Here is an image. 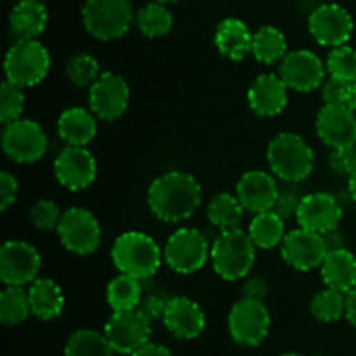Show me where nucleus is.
<instances>
[{
	"label": "nucleus",
	"instance_id": "15",
	"mask_svg": "<svg viewBox=\"0 0 356 356\" xmlns=\"http://www.w3.org/2000/svg\"><path fill=\"white\" fill-rule=\"evenodd\" d=\"M309 31L322 45L339 47L350 40L353 33V17L344 7L337 3H323L309 16Z\"/></svg>",
	"mask_w": 356,
	"mask_h": 356
},
{
	"label": "nucleus",
	"instance_id": "49",
	"mask_svg": "<svg viewBox=\"0 0 356 356\" xmlns=\"http://www.w3.org/2000/svg\"><path fill=\"white\" fill-rule=\"evenodd\" d=\"M350 108L356 113V82H353V89H351V97H350Z\"/></svg>",
	"mask_w": 356,
	"mask_h": 356
},
{
	"label": "nucleus",
	"instance_id": "28",
	"mask_svg": "<svg viewBox=\"0 0 356 356\" xmlns=\"http://www.w3.org/2000/svg\"><path fill=\"white\" fill-rule=\"evenodd\" d=\"M141 282L131 275H118L108 284L106 301L113 312H131L141 302Z\"/></svg>",
	"mask_w": 356,
	"mask_h": 356
},
{
	"label": "nucleus",
	"instance_id": "38",
	"mask_svg": "<svg viewBox=\"0 0 356 356\" xmlns=\"http://www.w3.org/2000/svg\"><path fill=\"white\" fill-rule=\"evenodd\" d=\"M24 108V92L23 87L16 86V83L6 82L0 87V120L3 124H10V122L17 120L23 113Z\"/></svg>",
	"mask_w": 356,
	"mask_h": 356
},
{
	"label": "nucleus",
	"instance_id": "48",
	"mask_svg": "<svg viewBox=\"0 0 356 356\" xmlns=\"http://www.w3.org/2000/svg\"><path fill=\"white\" fill-rule=\"evenodd\" d=\"M350 193H351V198L356 202V170L350 174Z\"/></svg>",
	"mask_w": 356,
	"mask_h": 356
},
{
	"label": "nucleus",
	"instance_id": "11",
	"mask_svg": "<svg viewBox=\"0 0 356 356\" xmlns=\"http://www.w3.org/2000/svg\"><path fill=\"white\" fill-rule=\"evenodd\" d=\"M148 320L138 312H115L104 327V336L117 353L132 355L149 343L152 327Z\"/></svg>",
	"mask_w": 356,
	"mask_h": 356
},
{
	"label": "nucleus",
	"instance_id": "29",
	"mask_svg": "<svg viewBox=\"0 0 356 356\" xmlns=\"http://www.w3.org/2000/svg\"><path fill=\"white\" fill-rule=\"evenodd\" d=\"M249 235L261 249H273L285 238L284 218L275 211L259 212L250 222Z\"/></svg>",
	"mask_w": 356,
	"mask_h": 356
},
{
	"label": "nucleus",
	"instance_id": "14",
	"mask_svg": "<svg viewBox=\"0 0 356 356\" xmlns=\"http://www.w3.org/2000/svg\"><path fill=\"white\" fill-rule=\"evenodd\" d=\"M129 96H131V90L120 75L110 72L103 73L90 86V110L101 120L113 122L127 110Z\"/></svg>",
	"mask_w": 356,
	"mask_h": 356
},
{
	"label": "nucleus",
	"instance_id": "44",
	"mask_svg": "<svg viewBox=\"0 0 356 356\" xmlns=\"http://www.w3.org/2000/svg\"><path fill=\"white\" fill-rule=\"evenodd\" d=\"M302 198H299L296 193H280L278 195V200L275 204L273 211L278 216H282L284 219L292 218V216H298L299 204H301Z\"/></svg>",
	"mask_w": 356,
	"mask_h": 356
},
{
	"label": "nucleus",
	"instance_id": "21",
	"mask_svg": "<svg viewBox=\"0 0 356 356\" xmlns=\"http://www.w3.org/2000/svg\"><path fill=\"white\" fill-rule=\"evenodd\" d=\"M163 323L177 339H195L205 327V315L200 306L184 296L167 301Z\"/></svg>",
	"mask_w": 356,
	"mask_h": 356
},
{
	"label": "nucleus",
	"instance_id": "51",
	"mask_svg": "<svg viewBox=\"0 0 356 356\" xmlns=\"http://www.w3.org/2000/svg\"><path fill=\"white\" fill-rule=\"evenodd\" d=\"M280 356H301V355H298V353H285V355H280Z\"/></svg>",
	"mask_w": 356,
	"mask_h": 356
},
{
	"label": "nucleus",
	"instance_id": "47",
	"mask_svg": "<svg viewBox=\"0 0 356 356\" xmlns=\"http://www.w3.org/2000/svg\"><path fill=\"white\" fill-rule=\"evenodd\" d=\"M346 318L356 329V287L346 294Z\"/></svg>",
	"mask_w": 356,
	"mask_h": 356
},
{
	"label": "nucleus",
	"instance_id": "5",
	"mask_svg": "<svg viewBox=\"0 0 356 356\" xmlns=\"http://www.w3.org/2000/svg\"><path fill=\"white\" fill-rule=\"evenodd\" d=\"M82 16L83 24L92 37L115 40L131 28L134 9L129 0H86Z\"/></svg>",
	"mask_w": 356,
	"mask_h": 356
},
{
	"label": "nucleus",
	"instance_id": "18",
	"mask_svg": "<svg viewBox=\"0 0 356 356\" xmlns=\"http://www.w3.org/2000/svg\"><path fill=\"white\" fill-rule=\"evenodd\" d=\"M96 160L83 146H68L54 162L56 177L70 191L90 186L96 179Z\"/></svg>",
	"mask_w": 356,
	"mask_h": 356
},
{
	"label": "nucleus",
	"instance_id": "4",
	"mask_svg": "<svg viewBox=\"0 0 356 356\" xmlns=\"http://www.w3.org/2000/svg\"><path fill=\"white\" fill-rule=\"evenodd\" d=\"M268 162L275 176L284 181H302L312 174L313 149L298 134H278L268 146Z\"/></svg>",
	"mask_w": 356,
	"mask_h": 356
},
{
	"label": "nucleus",
	"instance_id": "36",
	"mask_svg": "<svg viewBox=\"0 0 356 356\" xmlns=\"http://www.w3.org/2000/svg\"><path fill=\"white\" fill-rule=\"evenodd\" d=\"M66 73L75 86L89 87L99 79V63L90 54L79 52L66 63Z\"/></svg>",
	"mask_w": 356,
	"mask_h": 356
},
{
	"label": "nucleus",
	"instance_id": "2",
	"mask_svg": "<svg viewBox=\"0 0 356 356\" xmlns=\"http://www.w3.org/2000/svg\"><path fill=\"white\" fill-rule=\"evenodd\" d=\"M111 259L122 273L145 280L156 273L162 254L152 236L141 232H127L115 240Z\"/></svg>",
	"mask_w": 356,
	"mask_h": 356
},
{
	"label": "nucleus",
	"instance_id": "23",
	"mask_svg": "<svg viewBox=\"0 0 356 356\" xmlns=\"http://www.w3.org/2000/svg\"><path fill=\"white\" fill-rule=\"evenodd\" d=\"M47 24V9L40 0H21L10 13V33L16 40H35Z\"/></svg>",
	"mask_w": 356,
	"mask_h": 356
},
{
	"label": "nucleus",
	"instance_id": "24",
	"mask_svg": "<svg viewBox=\"0 0 356 356\" xmlns=\"http://www.w3.org/2000/svg\"><path fill=\"white\" fill-rule=\"evenodd\" d=\"M322 278L327 287L348 292L356 287V257L348 249H332L322 263Z\"/></svg>",
	"mask_w": 356,
	"mask_h": 356
},
{
	"label": "nucleus",
	"instance_id": "3",
	"mask_svg": "<svg viewBox=\"0 0 356 356\" xmlns=\"http://www.w3.org/2000/svg\"><path fill=\"white\" fill-rule=\"evenodd\" d=\"M256 247L249 233L240 228L222 232L211 249L216 273L229 282L243 278L256 259Z\"/></svg>",
	"mask_w": 356,
	"mask_h": 356
},
{
	"label": "nucleus",
	"instance_id": "35",
	"mask_svg": "<svg viewBox=\"0 0 356 356\" xmlns=\"http://www.w3.org/2000/svg\"><path fill=\"white\" fill-rule=\"evenodd\" d=\"M312 313L320 322H337L341 316L346 315V294L327 287L313 298Z\"/></svg>",
	"mask_w": 356,
	"mask_h": 356
},
{
	"label": "nucleus",
	"instance_id": "25",
	"mask_svg": "<svg viewBox=\"0 0 356 356\" xmlns=\"http://www.w3.org/2000/svg\"><path fill=\"white\" fill-rule=\"evenodd\" d=\"M252 37L249 26L242 19L228 17L216 30V45L225 58L240 61L252 52Z\"/></svg>",
	"mask_w": 356,
	"mask_h": 356
},
{
	"label": "nucleus",
	"instance_id": "6",
	"mask_svg": "<svg viewBox=\"0 0 356 356\" xmlns=\"http://www.w3.org/2000/svg\"><path fill=\"white\" fill-rule=\"evenodd\" d=\"M51 66L45 45L38 40H16L6 56V76L19 87H33L47 76Z\"/></svg>",
	"mask_w": 356,
	"mask_h": 356
},
{
	"label": "nucleus",
	"instance_id": "32",
	"mask_svg": "<svg viewBox=\"0 0 356 356\" xmlns=\"http://www.w3.org/2000/svg\"><path fill=\"white\" fill-rule=\"evenodd\" d=\"M113 348L104 334L96 330H76L70 336L65 356H113Z\"/></svg>",
	"mask_w": 356,
	"mask_h": 356
},
{
	"label": "nucleus",
	"instance_id": "45",
	"mask_svg": "<svg viewBox=\"0 0 356 356\" xmlns=\"http://www.w3.org/2000/svg\"><path fill=\"white\" fill-rule=\"evenodd\" d=\"M268 296V282L261 277H252L243 285V298L259 299L263 301Z\"/></svg>",
	"mask_w": 356,
	"mask_h": 356
},
{
	"label": "nucleus",
	"instance_id": "16",
	"mask_svg": "<svg viewBox=\"0 0 356 356\" xmlns=\"http://www.w3.org/2000/svg\"><path fill=\"white\" fill-rule=\"evenodd\" d=\"M325 68L322 59L312 51L298 49V51L287 52L280 66V76L287 83L289 89L308 92L315 90L323 82Z\"/></svg>",
	"mask_w": 356,
	"mask_h": 356
},
{
	"label": "nucleus",
	"instance_id": "30",
	"mask_svg": "<svg viewBox=\"0 0 356 356\" xmlns=\"http://www.w3.org/2000/svg\"><path fill=\"white\" fill-rule=\"evenodd\" d=\"M252 54L263 65H273L287 54V40L275 26H263L252 37Z\"/></svg>",
	"mask_w": 356,
	"mask_h": 356
},
{
	"label": "nucleus",
	"instance_id": "27",
	"mask_svg": "<svg viewBox=\"0 0 356 356\" xmlns=\"http://www.w3.org/2000/svg\"><path fill=\"white\" fill-rule=\"evenodd\" d=\"M30 306L31 313L40 320L58 318L65 306V298L56 282L49 278H38L31 284L30 291Z\"/></svg>",
	"mask_w": 356,
	"mask_h": 356
},
{
	"label": "nucleus",
	"instance_id": "19",
	"mask_svg": "<svg viewBox=\"0 0 356 356\" xmlns=\"http://www.w3.org/2000/svg\"><path fill=\"white\" fill-rule=\"evenodd\" d=\"M296 218L301 228L327 235L337 228L343 218V211L332 195L312 193L302 197Z\"/></svg>",
	"mask_w": 356,
	"mask_h": 356
},
{
	"label": "nucleus",
	"instance_id": "42",
	"mask_svg": "<svg viewBox=\"0 0 356 356\" xmlns=\"http://www.w3.org/2000/svg\"><path fill=\"white\" fill-rule=\"evenodd\" d=\"M167 301H169V299L162 298V296L149 294L141 299V302H139V306L136 309H138V312L141 313L148 322H153V320L163 318V313H165V308H167Z\"/></svg>",
	"mask_w": 356,
	"mask_h": 356
},
{
	"label": "nucleus",
	"instance_id": "26",
	"mask_svg": "<svg viewBox=\"0 0 356 356\" xmlns=\"http://www.w3.org/2000/svg\"><path fill=\"white\" fill-rule=\"evenodd\" d=\"M97 132L96 118L83 108H70L58 120V134L68 146H86Z\"/></svg>",
	"mask_w": 356,
	"mask_h": 356
},
{
	"label": "nucleus",
	"instance_id": "31",
	"mask_svg": "<svg viewBox=\"0 0 356 356\" xmlns=\"http://www.w3.org/2000/svg\"><path fill=\"white\" fill-rule=\"evenodd\" d=\"M207 216L211 222H214L222 232L235 229L242 221L243 205L240 204L238 197H233L229 193H219L209 202Z\"/></svg>",
	"mask_w": 356,
	"mask_h": 356
},
{
	"label": "nucleus",
	"instance_id": "40",
	"mask_svg": "<svg viewBox=\"0 0 356 356\" xmlns=\"http://www.w3.org/2000/svg\"><path fill=\"white\" fill-rule=\"evenodd\" d=\"M351 89H353V82L330 76L329 82L323 86V99L327 104H346V106H350Z\"/></svg>",
	"mask_w": 356,
	"mask_h": 356
},
{
	"label": "nucleus",
	"instance_id": "8",
	"mask_svg": "<svg viewBox=\"0 0 356 356\" xmlns=\"http://www.w3.org/2000/svg\"><path fill=\"white\" fill-rule=\"evenodd\" d=\"M3 152L9 159L19 163H31L42 159L47 149V136L33 120L17 118L6 124L2 132Z\"/></svg>",
	"mask_w": 356,
	"mask_h": 356
},
{
	"label": "nucleus",
	"instance_id": "41",
	"mask_svg": "<svg viewBox=\"0 0 356 356\" xmlns=\"http://www.w3.org/2000/svg\"><path fill=\"white\" fill-rule=\"evenodd\" d=\"M330 167L339 174H348L356 170V145L341 146V148H334L329 159Z\"/></svg>",
	"mask_w": 356,
	"mask_h": 356
},
{
	"label": "nucleus",
	"instance_id": "34",
	"mask_svg": "<svg viewBox=\"0 0 356 356\" xmlns=\"http://www.w3.org/2000/svg\"><path fill=\"white\" fill-rule=\"evenodd\" d=\"M136 23H138L139 31L145 37L156 38L169 33L174 24V19L170 10L163 3L152 2L143 7V9H139L138 16H136Z\"/></svg>",
	"mask_w": 356,
	"mask_h": 356
},
{
	"label": "nucleus",
	"instance_id": "7",
	"mask_svg": "<svg viewBox=\"0 0 356 356\" xmlns=\"http://www.w3.org/2000/svg\"><path fill=\"white\" fill-rule=\"evenodd\" d=\"M228 329L238 344L257 346L266 339L270 330V312L259 299H240L229 312Z\"/></svg>",
	"mask_w": 356,
	"mask_h": 356
},
{
	"label": "nucleus",
	"instance_id": "50",
	"mask_svg": "<svg viewBox=\"0 0 356 356\" xmlns=\"http://www.w3.org/2000/svg\"><path fill=\"white\" fill-rule=\"evenodd\" d=\"M155 2H160V3H172V2H177V0H155Z\"/></svg>",
	"mask_w": 356,
	"mask_h": 356
},
{
	"label": "nucleus",
	"instance_id": "10",
	"mask_svg": "<svg viewBox=\"0 0 356 356\" xmlns=\"http://www.w3.org/2000/svg\"><path fill=\"white\" fill-rule=\"evenodd\" d=\"M58 235L63 245L73 254H92L101 243V228L97 219L86 209H70L63 212L58 225Z\"/></svg>",
	"mask_w": 356,
	"mask_h": 356
},
{
	"label": "nucleus",
	"instance_id": "43",
	"mask_svg": "<svg viewBox=\"0 0 356 356\" xmlns=\"http://www.w3.org/2000/svg\"><path fill=\"white\" fill-rule=\"evenodd\" d=\"M17 197V181L13 174H0V205L2 211H7L16 202Z\"/></svg>",
	"mask_w": 356,
	"mask_h": 356
},
{
	"label": "nucleus",
	"instance_id": "1",
	"mask_svg": "<svg viewBox=\"0 0 356 356\" xmlns=\"http://www.w3.org/2000/svg\"><path fill=\"white\" fill-rule=\"evenodd\" d=\"M202 202V188L186 172H167L156 177L148 190V205L153 214L167 222L188 219Z\"/></svg>",
	"mask_w": 356,
	"mask_h": 356
},
{
	"label": "nucleus",
	"instance_id": "20",
	"mask_svg": "<svg viewBox=\"0 0 356 356\" xmlns=\"http://www.w3.org/2000/svg\"><path fill=\"white\" fill-rule=\"evenodd\" d=\"M278 188L273 177L263 170H250L240 177L236 184V197L243 209L259 214L273 211L278 200Z\"/></svg>",
	"mask_w": 356,
	"mask_h": 356
},
{
	"label": "nucleus",
	"instance_id": "37",
	"mask_svg": "<svg viewBox=\"0 0 356 356\" xmlns=\"http://www.w3.org/2000/svg\"><path fill=\"white\" fill-rule=\"evenodd\" d=\"M327 72L334 79L356 82V49L350 45L334 47L327 58Z\"/></svg>",
	"mask_w": 356,
	"mask_h": 356
},
{
	"label": "nucleus",
	"instance_id": "13",
	"mask_svg": "<svg viewBox=\"0 0 356 356\" xmlns=\"http://www.w3.org/2000/svg\"><path fill=\"white\" fill-rule=\"evenodd\" d=\"M329 254L325 236L306 228L292 229L287 233L282 245V256L289 266L299 271H309L322 266Z\"/></svg>",
	"mask_w": 356,
	"mask_h": 356
},
{
	"label": "nucleus",
	"instance_id": "12",
	"mask_svg": "<svg viewBox=\"0 0 356 356\" xmlns=\"http://www.w3.org/2000/svg\"><path fill=\"white\" fill-rule=\"evenodd\" d=\"M40 268V254L30 243L10 240L0 249V278L6 285L23 287L30 282H35Z\"/></svg>",
	"mask_w": 356,
	"mask_h": 356
},
{
	"label": "nucleus",
	"instance_id": "17",
	"mask_svg": "<svg viewBox=\"0 0 356 356\" xmlns=\"http://www.w3.org/2000/svg\"><path fill=\"white\" fill-rule=\"evenodd\" d=\"M316 134L330 148L356 145V115L346 104H327L316 115Z\"/></svg>",
	"mask_w": 356,
	"mask_h": 356
},
{
	"label": "nucleus",
	"instance_id": "39",
	"mask_svg": "<svg viewBox=\"0 0 356 356\" xmlns=\"http://www.w3.org/2000/svg\"><path fill=\"white\" fill-rule=\"evenodd\" d=\"M61 211L52 200H38L35 202L30 211V219L38 229L51 232L58 229L59 221H61Z\"/></svg>",
	"mask_w": 356,
	"mask_h": 356
},
{
	"label": "nucleus",
	"instance_id": "22",
	"mask_svg": "<svg viewBox=\"0 0 356 356\" xmlns=\"http://www.w3.org/2000/svg\"><path fill=\"white\" fill-rule=\"evenodd\" d=\"M287 83L280 75H275V73L259 75L254 80L247 94L250 108L259 117H275L282 113L287 106Z\"/></svg>",
	"mask_w": 356,
	"mask_h": 356
},
{
	"label": "nucleus",
	"instance_id": "33",
	"mask_svg": "<svg viewBox=\"0 0 356 356\" xmlns=\"http://www.w3.org/2000/svg\"><path fill=\"white\" fill-rule=\"evenodd\" d=\"M31 313L30 296L19 285H7L0 294V320L6 325H17Z\"/></svg>",
	"mask_w": 356,
	"mask_h": 356
},
{
	"label": "nucleus",
	"instance_id": "46",
	"mask_svg": "<svg viewBox=\"0 0 356 356\" xmlns=\"http://www.w3.org/2000/svg\"><path fill=\"white\" fill-rule=\"evenodd\" d=\"M131 356H174V355L170 353L165 346H162V344L148 343L143 348H139L138 351H134Z\"/></svg>",
	"mask_w": 356,
	"mask_h": 356
},
{
	"label": "nucleus",
	"instance_id": "9",
	"mask_svg": "<svg viewBox=\"0 0 356 356\" xmlns=\"http://www.w3.org/2000/svg\"><path fill=\"white\" fill-rule=\"evenodd\" d=\"M170 270L181 275H190L200 270L209 257L207 238L198 229L181 228L170 235L163 250Z\"/></svg>",
	"mask_w": 356,
	"mask_h": 356
}]
</instances>
